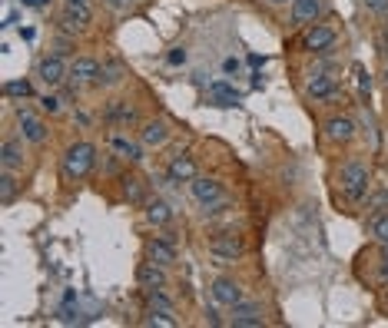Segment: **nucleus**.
Here are the masks:
<instances>
[{
  "mask_svg": "<svg viewBox=\"0 0 388 328\" xmlns=\"http://www.w3.org/2000/svg\"><path fill=\"white\" fill-rule=\"evenodd\" d=\"M206 322H209V325H223V318H219L216 308H206Z\"/></svg>",
  "mask_w": 388,
  "mask_h": 328,
  "instance_id": "obj_34",
  "label": "nucleus"
},
{
  "mask_svg": "<svg viewBox=\"0 0 388 328\" xmlns=\"http://www.w3.org/2000/svg\"><path fill=\"white\" fill-rule=\"evenodd\" d=\"M189 192H193V199L200 202V206H213V202L226 199V196H223V186H219V179H209V176L189 179Z\"/></svg>",
  "mask_w": 388,
  "mask_h": 328,
  "instance_id": "obj_4",
  "label": "nucleus"
},
{
  "mask_svg": "<svg viewBox=\"0 0 388 328\" xmlns=\"http://www.w3.org/2000/svg\"><path fill=\"white\" fill-rule=\"evenodd\" d=\"M146 219H150L153 226H166V222L173 219V209H169V206H166L163 199L146 202Z\"/></svg>",
  "mask_w": 388,
  "mask_h": 328,
  "instance_id": "obj_22",
  "label": "nucleus"
},
{
  "mask_svg": "<svg viewBox=\"0 0 388 328\" xmlns=\"http://www.w3.org/2000/svg\"><path fill=\"white\" fill-rule=\"evenodd\" d=\"M110 150L116 152L120 159H130V163H139V159H143V146L133 143V139L120 136V133H113V136H110Z\"/></svg>",
  "mask_w": 388,
  "mask_h": 328,
  "instance_id": "obj_15",
  "label": "nucleus"
},
{
  "mask_svg": "<svg viewBox=\"0 0 388 328\" xmlns=\"http://www.w3.org/2000/svg\"><path fill=\"white\" fill-rule=\"evenodd\" d=\"M123 196L133 202H143V186H139V179H133V176L123 179Z\"/></svg>",
  "mask_w": 388,
  "mask_h": 328,
  "instance_id": "obj_29",
  "label": "nucleus"
},
{
  "mask_svg": "<svg viewBox=\"0 0 388 328\" xmlns=\"http://www.w3.org/2000/svg\"><path fill=\"white\" fill-rule=\"evenodd\" d=\"M20 3H24V7H43L47 0H20Z\"/></svg>",
  "mask_w": 388,
  "mask_h": 328,
  "instance_id": "obj_36",
  "label": "nucleus"
},
{
  "mask_svg": "<svg viewBox=\"0 0 388 328\" xmlns=\"http://www.w3.org/2000/svg\"><path fill=\"white\" fill-rule=\"evenodd\" d=\"M143 325L146 328H176V318H173V312H156V308H153L150 315L143 318Z\"/></svg>",
  "mask_w": 388,
  "mask_h": 328,
  "instance_id": "obj_25",
  "label": "nucleus"
},
{
  "mask_svg": "<svg viewBox=\"0 0 388 328\" xmlns=\"http://www.w3.org/2000/svg\"><path fill=\"white\" fill-rule=\"evenodd\" d=\"M4 93H7V97H20V100H27V97L34 93V87H30L27 80H7V83H4Z\"/></svg>",
  "mask_w": 388,
  "mask_h": 328,
  "instance_id": "obj_27",
  "label": "nucleus"
},
{
  "mask_svg": "<svg viewBox=\"0 0 388 328\" xmlns=\"http://www.w3.org/2000/svg\"><path fill=\"white\" fill-rule=\"evenodd\" d=\"M233 312H236V315H233V325H236V328H263V325H265L263 312H259L256 305L239 302L236 308H233Z\"/></svg>",
  "mask_w": 388,
  "mask_h": 328,
  "instance_id": "obj_13",
  "label": "nucleus"
},
{
  "mask_svg": "<svg viewBox=\"0 0 388 328\" xmlns=\"http://www.w3.org/2000/svg\"><path fill=\"white\" fill-rule=\"evenodd\" d=\"M70 80H74L76 87H87V83H97L100 80V64L97 60H90V57H80V60H74L70 64Z\"/></svg>",
  "mask_w": 388,
  "mask_h": 328,
  "instance_id": "obj_7",
  "label": "nucleus"
},
{
  "mask_svg": "<svg viewBox=\"0 0 388 328\" xmlns=\"http://www.w3.org/2000/svg\"><path fill=\"white\" fill-rule=\"evenodd\" d=\"M93 166H97V146L93 143H74L67 156H63V173L70 179H83L93 173Z\"/></svg>",
  "mask_w": 388,
  "mask_h": 328,
  "instance_id": "obj_2",
  "label": "nucleus"
},
{
  "mask_svg": "<svg viewBox=\"0 0 388 328\" xmlns=\"http://www.w3.org/2000/svg\"><path fill=\"white\" fill-rule=\"evenodd\" d=\"M90 20H93V10H90L87 3H80V0H67L63 3V24L70 27V30H83Z\"/></svg>",
  "mask_w": 388,
  "mask_h": 328,
  "instance_id": "obj_9",
  "label": "nucleus"
},
{
  "mask_svg": "<svg viewBox=\"0 0 388 328\" xmlns=\"http://www.w3.org/2000/svg\"><path fill=\"white\" fill-rule=\"evenodd\" d=\"M326 136L332 139V143H349V139L355 136V123H352L349 116H332L326 123Z\"/></svg>",
  "mask_w": 388,
  "mask_h": 328,
  "instance_id": "obj_16",
  "label": "nucleus"
},
{
  "mask_svg": "<svg viewBox=\"0 0 388 328\" xmlns=\"http://www.w3.org/2000/svg\"><path fill=\"white\" fill-rule=\"evenodd\" d=\"M385 83H388V66H385Z\"/></svg>",
  "mask_w": 388,
  "mask_h": 328,
  "instance_id": "obj_40",
  "label": "nucleus"
},
{
  "mask_svg": "<svg viewBox=\"0 0 388 328\" xmlns=\"http://www.w3.org/2000/svg\"><path fill=\"white\" fill-rule=\"evenodd\" d=\"M209 100H213L216 106H236V103H239V90L229 87L226 80H213V83H209Z\"/></svg>",
  "mask_w": 388,
  "mask_h": 328,
  "instance_id": "obj_18",
  "label": "nucleus"
},
{
  "mask_svg": "<svg viewBox=\"0 0 388 328\" xmlns=\"http://www.w3.org/2000/svg\"><path fill=\"white\" fill-rule=\"evenodd\" d=\"M17 123H20V136H24L27 143H43V139H47L43 120H37L30 110H17Z\"/></svg>",
  "mask_w": 388,
  "mask_h": 328,
  "instance_id": "obj_8",
  "label": "nucleus"
},
{
  "mask_svg": "<svg viewBox=\"0 0 388 328\" xmlns=\"http://www.w3.org/2000/svg\"><path fill=\"white\" fill-rule=\"evenodd\" d=\"M365 7L372 13H385L388 10V0H365Z\"/></svg>",
  "mask_w": 388,
  "mask_h": 328,
  "instance_id": "obj_33",
  "label": "nucleus"
},
{
  "mask_svg": "<svg viewBox=\"0 0 388 328\" xmlns=\"http://www.w3.org/2000/svg\"><path fill=\"white\" fill-rule=\"evenodd\" d=\"M0 163H4V169H20L24 166V146L17 139H7L0 146Z\"/></svg>",
  "mask_w": 388,
  "mask_h": 328,
  "instance_id": "obj_21",
  "label": "nucleus"
},
{
  "mask_svg": "<svg viewBox=\"0 0 388 328\" xmlns=\"http://www.w3.org/2000/svg\"><path fill=\"white\" fill-rule=\"evenodd\" d=\"M40 106H43L47 113H57V110H60V100H57V97H50V93H47V97L40 100Z\"/></svg>",
  "mask_w": 388,
  "mask_h": 328,
  "instance_id": "obj_32",
  "label": "nucleus"
},
{
  "mask_svg": "<svg viewBox=\"0 0 388 328\" xmlns=\"http://www.w3.org/2000/svg\"><path fill=\"white\" fill-rule=\"evenodd\" d=\"M80 3H87V0H80Z\"/></svg>",
  "mask_w": 388,
  "mask_h": 328,
  "instance_id": "obj_41",
  "label": "nucleus"
},
{
  "mask_svg": "<svg viewBox=\"0 0 388 328\" xmlns=\"http://www.w3.org/2000/svg\"><path fill=\"white\" fill-rule=\"evenodd\" d=\"M322 10V0H292V24H312Z\"/></svg>",
  "mask_w": 388,
  "mask_h": 328,
  "instance_id": "obj_20",
  "label": "nucleus"
},
{
  "mask_svg": "<svg viewBox=\"0 0 388 328\" xmlns=\"http://www.w3.org/2000/svg\"><path fill=\"white\" fill-rule=\"evenodd\" d=\"M67 73H70V70L63 66L60 57H47V60H40V66H37V76L47 83V87H60Z\"/></svg>",
  "mask_w": 388,
  "mask_h": 328,
  "instance_id": "obj_10",
  "label": "nucleus"
},
{
  "mask_svg": "<svg viewBox=\"0 0 388 328\" xmlns=\"http://www.w3.org/2000/svg\"><path fill=\"white\" fill-rule=\"evenodd\" d=\"M169 179L173 183H189V179H196V163H193V156H186V152H176L173 159H169Z\"/></svg>",
  "mask_w": 388,
  "mask_h": 328,
  "instance_id": "obj_11",
  "label": "nucleus"
},
{
  "mask_svg": "<svg viewBox=\"0 0 388 328\" xmlns=\"http://www.w3.org/2000/svg\"><path fill=\"white\" fill-rule=\"evenodd\" d=\"M146 302H150V308H156V312H173V299H169V295H163L160 289L146 292Z\"/></svg>",
  "mask_w": 388,
  "mask_h": 328,
  "instance_id": "obj_26",
  "label": "nucleus"
},
{
  "mask_svg": "<svg viewBox=\"0 0 388 328\" xmlns=\"http://www.w3.org/2000/svg\"><path fill=\"white\" fill-rule=\"evenodd\" d=\"M332 43H335V30L326 24H309L305 37H302V47H305V50H328Z\"/></svg>",
  "mask_w": 388,
  "mask_h": 328,
  "instance_id": "obj_6",
  "label": "nucleus"
},
{
  "mask_svg": "<svg viewBox=\"0 0 388 328\" xmlns=\"http://www.w3.org/2000/svg\"><path fill=\"white\" fill-rule=\"evenodd\" d=\"M137 282L143 285V289H163L166 285V272H163V265H156V262H143L137 269Z\"/></svg>",
  "mask_w": 388,
  "mask_h": 328,
  "instance_id": "obj_12",
  "label": "nucleus"
},
{
  "mask_svg": "<svg viewBox=\"0 0 388 328\" xmlns=\"http://www.w3.org/2000/svg\"><path fill=\"white\" fill-rule=\"evenodd\" d=\"M106 120H113V123H133V120H137V110L116 100V103H110V106H106Z\"/></svg>",
  "mask_w": 388,
  "mask_h": 328,
  "instance_id": "obj_23",
  "label": "nucleus"
},
{
  "mask_svg": "<svg viewBox=\"0 0 388 328\" xmlns=\"http://www.w3.org/2000/svg\"><path fill=\"white\" fill-rule=\"evenodd\" d=\"M272 7H282V3H292V0H269Z\"/></svg>",
  "mask_w": 388,
  "mask_h": 328,
  "instance_id": "obj_39",
  "label": "nucleus"
},
{
  "mask_svg": "<svg viewBox=\"0 0 388 328\" xmlns=\"http://www.w3.org/2000/svg\"><path fill=\"white\" fill-rule=\"evenodd\" d=\"M106 3H110V7H113V10H120V7H123V3H126V0H106Z\"/></svg>",
  "mask_w": 388,
  "mask_h": 328,
  "instance_id": "obj_38",
  "label": "nucleus"
},
{
  "mask_svg": "<svg viewBox=\"0 0 388 328\" xmlns=\"http://www.w3.org/2000/svg\"><path fill=\"white\" fill-rule=\"evenodd\" d=\"M305 93H309L312 100H332V97H335V80L328 73H315L312 80H309Z\"/></svg>",
  "mask_w": 388,
  "mask_h": 328,
  "instance_id": "obj_17",
  "label": "nucleus"
},
{
  "mask_svg": "<svg viewBox=\"0 0 388 328\" xmlns=\"http://www.w3.org/2000/svg\"><path fill=\"white\" fill-rule=\"evenodd\" d=\"M378 276H382V278L388 282V259H382V269H378Z\"/></svg>",
  "mask_w": 388,
  "mask_h": 328,
  "instance_id": "obj_37",
  "label": "nucleus"
},
{
  "mask_svg": "<svg viewBox=\"0 0 388 328\" xmlns=\"http://www.w3.org/2000/svg\"><path fill=\"white\" fill-rule=\"evenodd\" d=\"M213 299L226 308H236L239 302H246V292L239 285L236 278H216L213 282Z\"/></svg>",
  "mask_w": 388,
  "mask_h": 328,
  "instance_id": "obj_5",
  "label": "nucleus"
},
{
  "mask_svg": "<svg viewBox=\"0 0 388 328\" xmlns=\"http://www.w3.org/2000/svg\"><path fill=\"white\" fill-rule=\"evenodd\" d=\"M166 139H169V129H166L163 120H153V123H146L139 129V143L143 146H163Z\"/></svg>",
  "mask_w": 388,
  "mask_h": 328,
  "instance_id": "obj_19",
  "label": "nucleus"
},
{
  "mask_svg": "<svg viewBox=\"0 0 388 328\" xmlns=\"http://www.w3.org/2000/svg\"><path fill=\"white\" fill-rule=\"evenodd\" d=\"M13 192H17V179H13V169H4V176H0V196H4V202H11Z\"/></svg>",
  "mask_w": 388,
  "mask_h": 328,
  "instance_id": "obj_28",
  "label": "nucleus"
},
{
  "mask_svg": "<svg viewBox=\"0 0 388 328\" xmlns=\"http://www.w3.org/2000/svg\"><path fill=\"white\" fill-rule=\"evenodd\" d=\"M338 186L342 192L349 196L352 202H362L372 190V173H368V166L359 163V159H349V163L342 166V173H338Z\"/></svg>",
  "mask_w": 388,
  "mask_h": 328,
  "instance_id": "obj_1",
  "label": "nucleus"
},
{
  "mask_svg": "<svg viewBox=\"0 0 388 328\" xmlns=\"http://www.w3.org/2000/svg\"><path fill=\"white\" fill-rule=\"evenodd\" d=\"M120 80V70L116 66H106V70H100V80L97 83H116Z\"/></svg>",
  "mask_w": 388,
  "mask_h": 328,
  "instance_id": "obj_31",
  "label": "nucleus"
},
{
  "mask_svg": "<svg viewBox=\"0 0 388 328\" xmlns=\"http://www.w3.org/2000/svg\"><path fill=\"white\" fill-rule=\"evenodd\" d=\"M146 255H150V262L163 265V269L176 265V249L166 239H150V242H146Z\"/></svg>",
  "mask_w": 388,
  "mask_h": 328,
  "instance_id": "obj_14",
  "label": "nucleus"
},
{
  "mask_svg": "<svg viewBox=\"0 0 388 328\" xmlns=\"http://www.w3.org/2000/svg\"><path fill=\"white\" fill-rule=\"evenodd\" d=\"M242 239L239 236H233V232H219V236H213L209 239V252L216 255V259H223V262H236L239 255H242Z\"/></svg>",
  "mask_w": 388,
  "mask_h": 328,
  "instance_id": "obj_3",
  "label": "nucleus"
},
{
  "mask_svg": "<svg viewBox=\"0 0 388 328\" xmlns=\"http://www.w3.org/2000/svg\"><path fill=\"white\" fill-rule=\"evenodd\" d=\"M183 60H186V53H183V50H173V53H169V64H183Z\"/></svg>",
  "mask_w": 388,
  "mask_h": 328,
  "instance_id": "obj_35",
  "label": "nucleus"
},
{
  "mask_svg": "<svg viewBox=\"0 0 388 328\" xmlns=\"http://www.w3.org/2000/svg\"><path fill=\"white\" fill-rule=\"evenodd\" d=\"M385 206H388V192H385V190H382V192H375V196L368 199V209H375V213H382Z\"/></svg>",
  "mask_w": 388,
  "mask_h": 328,
  "instance_id": "obj_30",
  "label": "nucleus"
},
{
  "mask_svg": "<svg viewBox=\"0 0 388 328\" xmlns=\"http://www.w3.org/2000/svg\"><path fill=\"white\" fill-rule=\"evenodd\" d=\"M368 232L375 236V242H382L385 245L388 242V213H375L372 219H368Z\"/></svg>",
  "mask_w": 388,
  "mask_h": 328,
  "instance_id": "obj_24",
  "label": "nucleus"
}]
</instances>
